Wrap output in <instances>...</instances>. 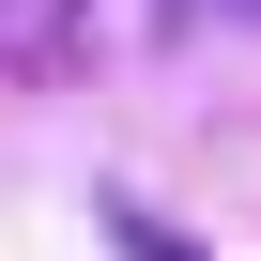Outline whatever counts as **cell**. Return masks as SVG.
Returning a JSON list of instances; mask_svg holds the SVG:
<instances>
[{
	"label": "cell",
	"instance_id": "cell-1",
	"mask_svg": "<svg viewBox=\"0 0 261 261\" xmlns=\"http://www.w3.org/2000/svg\"><path fill=\"white\" fill-rule=\"evenodd\" d=\"M108 246H123V261H200V246H185L169 215H139V200H108Z\"/></svg>",
	"mask_w": 261,
	"mask_h": 261
}]
</instances>
